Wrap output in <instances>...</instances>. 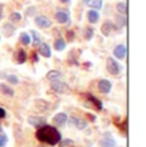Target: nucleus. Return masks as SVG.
I'll use <instances>...</instances> for the list:
<instances>
[{
	"mask_svg": "<svg viewBox=\"0 0 146 147\" xmlns=\"http://www.w3.org/2000/svg\"><path fill=\"white\" fill-rule=\"evenodd\" d=\"M36 138L43 143H46V145H50V146H55V145H58L59 141L62 140V134L55 127L45 124V125H43L41 128L37 129V132H36Z\"/></svg>",
	"mask_w": 146,
	"mask_h": 147,
	"instance_id": "f257e3e1",
	"label": "nucleus"
},
{
	"mask_svg": "<svg viewBox=\"0 0 146 147\" xmlns=\"http://www.w3.org/2000/svg\"><path fill=\"white\" fill-rule=\"evenodd\" d=\"M51 90L54 92H57V94H69L71 92V88H69V86L67 83H64V82L62 81H57V82H51Z\"/></svg>",
	"mask_w": 146,
	"mask_h": 147,
	"instance_id": "f03ea898",
	"label": "nucleus"
},
{
	"mask_svg": "<svg viewBox=\"0 0 146 147\" xmlns=\"http://www.w3.org/2000/svg\"><path fill=\"white\" fill-rule=\"evenodd\" d=\"M106 69H108V72L110 73V74L113 76H117L120 73V65L118 64V61H116V59L113 58H108L106 59Z\"/></svg>",
	"mask_w": 146,
	"mask_h": 147,
	"instance_id": "7ed1b4c3",
	"label": "nucleus"
},
{
	"mask_svg": "<svg viewBox=\"0 0 146 147\" xmlns=\"http://www.w3.org/2000/svg\"><path fill=\"white\" fill-rule=\"evenodd\" d=\"M82 96L86 98L85 101L90 102L96 110H99V111H100V110H103V102H101V100H99L96 96H94V95H91V94H85V95H82Z\"/></svg>",
	"mask_w": 146,
	"mask_h": 147,
	"instance_id": "20e7f679",
	"label": "nucleus"
},
{
	"mask_svg": "<svg viewBox=\"0 0 146 147\" xmlns=\"http://www.w3.org/2000/svg\"><path fill=\"white\" fill-rule=\"evenodd\" d=\"M68 120L71 121V124H73L76 128L80 129V131H83V129L87 127V121H86V119H83V118L74 117V115H73V117H71Z\"/></svg>",
	"mask_w": 146,
	"mask_h": 147,
	"instance_id": "39448f33",
	"label": "nucleus"
},
{
	"mask_svg": "<svg viewBox=\"0 0 146 147\" xmlns=\"http://www.w3.org/2000/svg\"><path fill=\"white\" fill-rule=\"evenodd\" d=\"M27 120H28V123L36 129L41 128L43 125L46 124V119H45L44 117H28V119Z\"/></svg>",
	"mask_w": 146,
	"mask_h": 147,
	"instance_id": "423d86ee",
	"label": "nucleus"
},
{
	"mask_svg": "<svg viewBox=\"0 0 146 147\" xmlns=\"http://www.w3.org/2000/svg\"><path fill=\"white\" fill-rule=\"evenodd\" d=\"M55 19L58 23L60 24H67L69 23V13L67 10H58L55 13Z\"/></svg>",
	"mask_w": 146,
	"mask_h": 147,
	"instance_id": "0eeeda50",
	"label": "nucleus"
},
{
	"mask_svg": "<svg viewBox=\"0 0 146 147\" xmlns=\"http://www.w3.org/2000/svg\"><path fill=\"white\" fill-rule=\"evenodd\" d=\"M35 23L37 27L40 28H49L51 27V21H50L47 17H44V16H39L35 18Z\"/></svg>",
	"mask_w": 146,
	"mask_h": 147,
	"instance_id": "6e6552de",
	"label": "nucleus"
},
{
	"mask_svg": "<svg viewBox=\"0 0 146 147\" xmlns=\"http://www.w3.org/2000/svg\"><path fill=\"white\" fill-rule=\"evenodd\" d=\"M53 121H54V125L64 127L67 124V121H68V117H67V114H64V113H59V114L54 115Z\"/></svg>",
	"mask_w": 146,
	"mask_h": 147,
	"instance_id": "1a4fd4ad",
	"label": "nucleus"
},
{
	"mask_svg": "<svg viewBox=\"0 0 146 147\" xmlns=\"http://www.w3.org/2000/svg\"><path fill=\"white\" fill-rule=\"evenodd\" d=\"M97 88H99V91L101 92V94H109L112 90V83L110 81L108 80H100L99 83H97Z\"/></svg>",
	"mask_w": 146,
	"mask_h": 147,
	"instance_id": "9d476101",
	"label": "nucleus"
},
{
	"mask_svg": "<svg viewBox=\"0 0 146 147\" xmlns=\"http://www.w3.org/2000/svg\"><path fill=\"white\" fill-rule=\"evenodd\" d=\"M100 145H101V147H117V142L113 140L110 133H105L104 138L100 141Z\"/></svg>",
	"mask_w": 146,
	"mask_h": 147,
	"instance_id": "9b49d317",
	"label": "nucleus"
},
{
	"mask_svg": "<svg viewBox=\"0 0 146 147\" xmlns=\"http://www.w3.org/2000/svg\"><path fill=\"white\" fill-rule=\"evenodd\" d=\"M113 54L117 59L122 60V59H124L126 55H127V47H126L124 45H117L113 50Z\"/></svg>",
	"mask_w": 146,
	"mask_h": 147,
	"instance_id": "f8f14e48",
	"label": "nucleus"
},
{
	"mask_svg": "<svg viewBox=\"0 0 146 147\" xmlns=\"http://www.w3.org/2000/svg\"><path fill=\"white\" fill-rule=\"evenodd\" d=\"M14 59H16V63L17 64H23L27 61V53L24 51L23 49H18L14 54Z\"/></svg>",
	"mask_w": 146,
	"mask_h": 147,
	"instance_id": "ddd939ff",
	"label": "nucleus"
},
{
	"mask_svg": "<svg viewBox=\"0 0 146 147\" xmlns=\"http://www.w3.org/2000/svg\"><path fill=\"white\" fill-rule=\"evenodd\" d=\"M63 78V74H62L59 70H50L49 73L46 74V80L50 81V82H57V81H60Z\"/></svg>",
	"mask_w": 146,
	"mask_h": 147,
	"instance_id": "4468645a",
	"label": "nucleus"
},
{
	"mask_svg": "<svg viewBox=\"0 0 146 147\" xmlns=\"http://www.w3.org/2000/svg\"><path fill=\"white\" fill-rule=\"evenodd\" d=\"M39 54L41 56H44V58H50L51 56V50H50L49 45L45 44V42L39 45Z\"/></svg>",
	"mask_w": 146,
	"mask_h": 147,
	"instance_id": "2eb2a0df",
	"label": "nucleus"
},
{
	"mask_svg": "<svg viewBox=\"0 0 146 147\" xmlns=\"http://www.w3.org/2000/svg\"><path fill=\"white\" fill-rule=\"evenodd\" d=\"M14 32H16V27L13 26L12 23L3 24V35H4L5 37H10V36H13Z\"/></svg>",
	"mask_w": 146,
	"mask_h": 147,
	"instance_id": "dca6fc26",
	"label": "nucleus"
},
{
	"mask_svg": "<svg viewBox=\"0 0 146 147\" xmlns=\"http://www.w3.org/2000/svg\"><path fill=\"white\" fill-rule=\"evenodd\" d=\"M99 18H100V14L97 10H95V9H91V10H89L87 12V19H89V22L90 23H97L99 22Z\"/></svg>",
	"mask_w": 146,
	"mask_h": 147,
	"instance_id": "f3484780",
	"label": "nucleus"
},
{
	"mask_svg": "<svg viewBox=\"0 0 146 147\" xmlns=\"http://www.w3.org/2000/svg\"><path fill=\"white\" fill-rule=\"evenodd\" d=\"M113 26L114 24L112 23L110 21H105L103 23V26H101V33L104 36H109L110 35V32H112V30H113Z\"/></svg>",
	"mask_w": 146,
	"mask_h": 147,
	"instance_id": "a211bd4d",
	"label": "nucleus"
},
{
	"mask_svg": "<svg viewBox=\"0 0 146 147\" xmlns=\"http://www.w3.org/2000/svg\"><path fill=\"white\" fill-rule=\"evenodd\" d=\"M66 46H67V42L64 38L59 37L54 41V49L57 50V51H63V50L66 49Z\"/></svg>",
	"mask_w": 146,
	"mask_h": 147,
	"instance_id": "6ab92c4d",
	"label": "nucleus"
},
{
	"mask_svg": "<svg viewBox=\"0 0 146 147\" xmlns=\"http://www.w3.org/2000/svg\"><path fill=\"white\" fill-rule=\"evenodd\" d=\"M0 92L5 96H10V97L14 96V90L10 88L9 86H7V84H4V83H0Z\"/></svg>",
	"mask_w": 146,
	"mask_h": 147,
	"instance_id": "aec40b11",
	"label": "nucleus"
},
{
	"mask_svg": "<svg viewBox=\"0 0 146 147\" xmlns=\"http://www.w3.org/2000/svg\"><path fill=\"white\" fill-rule=\"evenodd\" d=\"M86 4H87L89 7H91L92 9L99 10V9H101V7H103V0H87Z\"/></svg>",
	"mask_w": 146,
	"mask_h": 147,
	"instance_id": "412c9836",
	"label": "nucleus"
},
{
	"mask_svg": "<svg viewBox=\"0 0 146 147\" xmlns=\"http://www.w3.org/2000/svg\"><path fill=\"white\" fill-rule=\"evenodd\" d=\"M19 41H21V44L24 45V46L30 45V44H31V37H30V35H28V33H26V32H22L21 35H19Z\"/></svg>",
	"mask_w": 146,
	"mask_h": 147,
	"instance_id": "4be33fe9",
	"label": "nucleus"
},
{
	"mask_svg": "<svg viewBox=\"0 0 146 147\" xmlns=\"http://www.w3.org/2000/svg\"><path fill=\"white\" fill-rule=\"evenodd\" d=\"M116 22H117V26L118 28H122V27H124L126 24H127V18H126L124 16H117L116 17Z\"/></svg>",
	"mask_w": 146,
	"mask_h": 147,
	"instance_id": "5701e85b",
	"label": "nucleus"
},
{
	"mask_svg": "<svg viewBox=\"0 0 146 147\" xmlns=\"http://www.w3.org/2000/svg\"><path fill=\"white\" fill-rule=\"evenodd\" d=\"M31 36H32V44L33 46H39L41 44V38H40V35H39L36 31H31Z\"/></svg>",
	"mask_w": 146,
	"mask_h": 147,
	"instance_id": "b1692460",
	"label": "nucleus"
},
{
	"mask_svg": "<svg viewBox=\"0 0 146 147\" xmlns=\"http://www.w3.org/2000/svg\"><path fill=\"white\" fill-rule=\"evenodd\" d=\"M36 106H37L41 111H47L46 109H47V106H49V104H47L46 101H44V100H37L36 101Z\"/></svg>",
	"mask_w": 146,
	"mask_h": 147,
	"instance_id": "393cba45",
	"label": "nucleus"
},
{
	"mask_svg": "<svg viewBox=\"0 0 146 147\" xmlns=\"http://www.w3.org/2000/svg\"><path fill=\"white\" fill-rule=\"evenodd\" d=\"M117 10L120 14H127V4H126V3H118L117 4Z\"/></svg>",
	"mask_w": 146,
	"mask_h": 147,
	"instance_id": "a878e982",
	"label": "nucleus"
},
{
	"mask_svg": "<svg viewBox=\"0 0 146 147\" xmlns=\"http://www.w3.org/2000/svg\"><path fill=\"white\" fill-rule=\"evenodd\" d=\"M9 19H10V22H13V23H17V22H19L22 19V16H21V13H12L9 16Z\"/></svg>",
	"mask_w": 146,
	"mask_h": 147,
	"instance_id": "bb28decb",
	"label": "nucleus"
},
{
	"mask_svg": "<svg viewBox=\"0 0 146 147\" xmlns=\"http://www.w3.org/2000/svg\"><path fill=\"white\" fill-rule=\"evenodd\" d=\"M94 37V28L92 27H86L85 28V38L86 40H91Z\"/></svg>",
	"mask_w": 146,
	"mask_h": 147,
	"instance_id": "cd10ccee",
	"label": "nucleus"
},
{
	"mask_svg": "<svg viewBox=\"0 0 146 147\" xmlns=\"http://www.w3.org/2000/svg\"><path fill=\"white\" fill-rule=\"evenodd\" d=\"M4 77L7 78L8 82H9V83H12V84H18L19 83V80H18V77H17V76L7 74V76H4Z\"/></svg>",
	"mask_w": 146,
	"mask_h": 147,
	"instance_id": "c85d7f7f",
	"label": "nucleus"
},
{
	"mask_svg": "<svg viewBox=\"0 0 146 147\" xmlns=\"http://www.w3.org/2000/svg\"><path fill=\"white\" fill-rule=\"evenodd\" d=\"M60 147H67V146H73V141L69 140V138H67V140H60L58 143Z\"/></svg>",
	"mask_w": 146,
	"mask_h": 147,
	"instance_id": "c756f323",
	"label": "nucleus"
},
{
	"mask_svg": "<svg viewBox=\"0 0 146 147\" xmlns=\"http://www.w3.org/2000/svg\"><path fill=\"white\" fill-rule=\"evenodd\" d=\"M114 124L119 128L120 132H127V119L122 120V124H119V123H114Z\"/></svg>",
	"mask_w": 146,
	"mask_h": 147,
	"instance_id": "7c9ffc66",
	"label": "nucleus"
},
{
	"mask_svg": "<svg viewBox=\"0 0 146 147\" xmlns=\"http://www.w3.org/2000/svg\"><path fill=\"white\" fill-rule=\"evenodd\" d=\"M8 143V136L5 133H0V147H5Z\"/></svg>",
	"mask_w": 146,
	"mask_h": 147,
	"instance_id": "2f4dec72",
	"label": "nucleus"
},
{
	"mask_svg": "<svg viewBox=\"0 0 146 147\" xmlns=\"http://www.w3.org/2000/svg\"><path fill=\"white\" fill-rule=\"evenodd\" d=\"M31 61H32V63H37V61H39V55H37V53H35V51L31 53Z\"/></svg>",
	"mask_w": 146,
	"mask_h": 147,
	"instance_id": "473e14b6",
	"label": "nucleus"
},
{
	"mask_svg": "<svg viewBox=\"0 0 146 147\" xmlns=\"http://www.w3.org/2000/svg\"><path fill=\"white\" fill-rule=\"evenodd\" d=\"M67 38H68V41L74 40V32H73V31H68V32H67Z\"/></svg>",
	"mask_w": 146,
	"mask_h": 147,
	"instance_id": "72a5a7b5",
	"label": "nucleus"
},
{
	"mask_svg": "<svg viewBox=\"0 0 146 147\" xmlns=\"http://www.w3.org/2000/svg\"><path fill=\"white\" fill-rule=\"evenodd\" d=\"M7 117V111H5L4 107H0V119H4Z\"/></svg>",
	"mask_w": 146,
	"mask_h": 147,
	"instance_id": "f704fd0d",
	"label": "nucleus"
},
{
	"mask_svg": "<svg viewBox=\"0 0 146 147\" xmlns=\"http://www.w3.org/2000/svg\"><path fill=\"white\" fill-rule=\"evenodd\" d=\"M86 118H87V119L90 120V121H95L96 120V118H95V115H92V114H90V113H87V114L85 115Z\"/></svg>",
	"mask_w": 146,
	"mask_h": 147,
	"instance_id": "c9c22d12",
	"label": "nucleus"
},
{
	"mask_svg": "<svg viewBox=\"0 0 146 147\" xmlns=\"http://www.w3.org/2000/svg\"><path fill=\"white\" fill-rule=\"evenodd\" d=\"M59 1H60V3H64V4H67V3H69L71 0H59Z\"/></svg>",
	"mask_w": 146,
	"mask_h": 147,
	"instance_id": "e433bc0d",
	"label": "nucleus"
},
{
	"mask_svg": "<svg viewBox=\"0 0 146 147\" xmlns=\"http://www.w3.org/2000/svg\"><path fill=\"white\" fill-rule=\"evenodd\" d=\"M1 131H3V129H1V127H0V132H1Z\"/></svg>",
	"mask_w": 146,
	"mask_h": 147,
	"instance_id": "4c0bfd02",
	"label": "nucleus"
}]
</instances>
